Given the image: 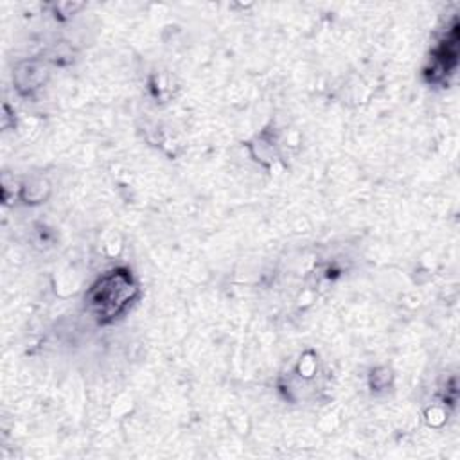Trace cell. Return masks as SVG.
Here are the masks:
<instances>
[{
	"label": "cell",
	"instance_id": "1",
	"mask_svg": "<svg viewBox=\"0 0 460 460\" xmlns=\"http://www.w3.org/2000/svg\"><path fill=\"white\" fill-rule=\"evenodd\" d=\"M137 284L128 270H113L102 275L88 291L86 302L93 316L101 322L119 318L137 298Z\"/></svg>",
	"mask_w": 460,
	"mask_h": 460
}]
</instances>
